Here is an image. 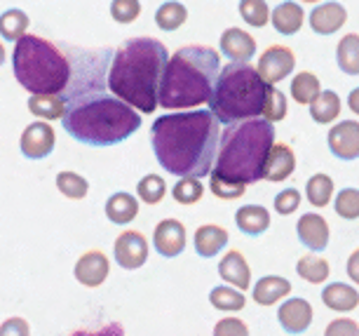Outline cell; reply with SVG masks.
<instances>
[{"instance_id":"681fc988","label":"cell","mask_w":359,"mask_h":336,"mask_svg":"<svg viewBox=\"0 0 359 336\" xmlns=\"http://www.w3.org/2000/svg\"><path fill=\"white\" fill-rule=\"evenodd\" d=\"M348 106L355 116H359V87H355V90L348 94Z\"/></svg>"},{"instance_id":"60d3db41","label":"cell","mask_w":359,"mask_h":336,"mask_svg":"<svg viewBox=\"0 0 359 336\" xmlns=\"http://www.w3.org/2000/svg\"><path fill=\"white\" fill-rule=\"evenodd\" d=\"M139 15H141V3H139V0H113V3H111V17L118 24L137 22Z\"/></svg>"},{"instance_id":"5b68a950","label":"cell","mask_w":359,"mask_h":336,"mask_svg":"<svg viewBox=\"0 0 359 336\" xmlns=\"http://www.w3.org/2000/svg\"><path fill=\"white\" fill-rule=\"evenodd\" d=\"M275 146V127L263 118L230 125L223 132L212 177L230 184H256L263 179V167L270 149Z\"/></svg>"},{"instance_id":"ba28073f","label":"cell","mask_w":359,"mask_h":336,"mask_svg":"<svg viewBox=\"0 0 359 336\" xmlns=\"http://www.w3.org/2000/svg\"><path fill=\"white\" fill-rule=\"evenodd\" d=\"M296 69V57L289 47L284 45H270L259 59L256 73L266 85L275 87L277 83H282L284 78H289V73Z\"/></svg>"},{"instance_id":"f907efd6","label":"cell","mask_w":359,"mask_h":336,"mask_svg":"<svg viewBox=\"0 0 359 336\" xmlns=\"http://www.w3.org/2000/svg\"><path fill=\"white\" fill-rule=\"evenodd\" d=\"M5 64V47H3V43H0V66Z\"/></svg>"},{"instance_id":"7bdbcfd3","label":"cell","mask_w":359,"mask_h":336,"mask_svg":"<svg viewBox=\"0 0 359 336\" xmlns=\"http://www.w3.org/2000/svg\"><path fill=\"white\" fill-rule=\"evenodd\" d=\"M209 188H212V193L216 198L221 200H237L245 196L247 188L240 186V184H230V181H223V179H216L212 177V181H209Z\"/></svg>"},{"instance_id":"6da1fadb","label":"cell","mask_w":359,"mask_h":336,"mask_svg":"<svg viewBox=\"0 0 359 336\" xmlns=\"http://www.w3.org/2000/svg\"><path fill=\"white\" fill-rule=\"evenodd\" d=\"M113 52H76L64 90V130L85 146H115L141 127V116L108 92L106 73Z\"/></svg>"},{"instance_id":"c3c4849f","label":"cell","mask_w":359,"mask_h":336,"mask_svg":"<svg viewBox=\"0 0 359 336\" xmlns=\"http://www.w3.org/2000/svg\"><path fill=\"white\" fill-rule=\"evenodd\" d=\"M348 278L359 285V247L348 257Z\"/></svg>"},{"instance_id":"277c9868","label":"cell","mask_w":359,"mask_h":336,"mask_svg":"<svg viewBox=\"0 0 359 336\" xmlns=\"http://www.w3.org/2000/svg\"><path fill=\"white\" fill-rule=\"evenodd\" d=\"M221 71V57L214 47L186 45L176 50L165 66L158 90L162 109L181 111L209 104Z\"/></svg>"},{"instance_id":"4316f807","label":"cell","mask_w":359,"mask_h":336,"mask_svg":"<svg viewBox=\"0 0 359 336\" xmlns=\"http://www.w3.org/2000/svg\"><path fill=\"white\" fill-rule=\"evenodd\" d=\"M320 92H322L320 78H317L313 71H303L291 80V99L301 106H310L320 97Z\"/></svg>"},{"instance_id":"d6986e66","label":"cell","mask_w":359,"mask_h":336,"mask_svg":"<svg viewBox=\"0 0 359 336\" xmlns=\"http://www.w3.org/2000/svg\"><path fill=\"white\" fill-rule=\"evenodd\" d=\"M296 170V156L294 149L287 144H275L266 158V167H263V179L268 181H284L289 179Z\"/></svg>"},{"instance_id":"4dcf8cb0","label":"cell","mask_w":359,"mask_h":336,"mask_svg":"<svg viewBox=\"0 0 359 336\" xmlns=\"http://www.w3.org/2000/svg\"><path fill=\"white\" fill-rule=\"evenodd\" d=\"M29 24H31V19L26 17V12L8 10L0 15V36L5 40H10V43H17V40H22L26 36Z\"/></svg>"},{"instance_id":"8992f818","label":"cell","mask_w":359,"mask_h":336,"mask_svg":"<svg viewBox=\"0 0 359 336\" xmlns=\"http://www.w3.org/2000/svg\"><path fill=\"white\" fill-rule=\"evenodd\" d=\"M12 71H15L19 85L26 92H31V97H36V94H62L71 80L69 57L52 40L29 36V33L15 43Z\"/></svg>"},{"instance_id":"f6af8a7d","label":"cell","mask_w":359,"mask_h":336,"mask_svg":"<svg viewBox=\"0 0 359 336\" xmlns=\"http://www.w3.org/2000/svg\"><path fill=\"white\" fill-rule=\"evenodd\" d=\"M324 336H359V325L350 318H336L324 329Z\"/></svg>"},{"instance_id":"e575fe53","label":"cell","mask_w":359,"mask_h":336,"mask_svg":"<svg viewBox=\"0 0 359 336\" xmlns=\"http://www.w3.org/2000/svg\"><path fill=\"white\" fill-rule=\"evenodd\" d=\"M57 188L69 200H83L87 196V191H90V184H87L85 177H80L76 172H59Z\"/></svg>"},{"instance_id":"52a82bcc","label":"cell","mask_w":359,"mask_h":336,"mask_svg":"<svg viewBox=\"0 0 359 336\" xmlns=\"http://www.w3.org/2000/svg\"><path fill=\"white\" fill-rule=\"evenodd\" d=\"M268 85L249 64H228L214 83L209 111L223 125H240L263 113Z\"/></svg>"},{"instance_id":"7a4b0ae2","label":"cell","mask_w":359,"mask_h":336,"mask_svg":"<svg viewBox=\"0 0 359 336\" xmlns=\"http://www.w3.org/2000/svg\"><path fill=\"white\" fill-rule=\"evenodd\" d=\"M219 137L221 123L212 111L167 113L151 127V144L160 167L181 179H202L212 174Z\"/></svg>"},{"instance_id":"484cf974","label":"cell","mask_w":359,"mask_h":336,"mask_svg":"<svg viewBox=\"0 0 359 336\" xmlns=\"http://www.w3.org/2000/svg\"><path fill=\"white\" fill-rule=\"evenodd\" d=\"M338 69L348 76H359V33H348L336 45Z\"/></svg>"},{"instance_id":"83f0119b","label":"cell","mask_w":359,"mask_h":336,"mask_svg":"<svg viewBox=\"0 0 359 336\" xmlns=\"http://www.w3.org/2000/svg\"><path fill=\"white\" fill-rule=\"evenodd\" d=\"M29 111L40 120H62L64 118V97L62 94H36L29 97Z\"/></svg>"},{"instance_id":"3957f363","label":"cell","mask_w":359,"mask_h":336,"mask_svg":"<svg viewBox=\"0 0 359 336\" xmlns=\"http://www.w3.org/2000/svg\"><path fill=\"white\" fill-rule=\"evenodd\" d=\"M169 62L167 47L155 38H132L113 52L106 85L113 97L144 116L158 109L160 80Z\"/></svg>"},{"instance_id":"603a6c76","label":"cell","mask_w":359,"mask_h":336,"mask_svg":"<svg viewBox=\"0 0 359 336\" xmlns=\"http://www.w3.org/2000/svg\"><path fill=\"white\" fill-rule=\"evenodd\" d=\"M322 301L329 311L350 313L359 306V292L355 290V287L345 285V282H331V285L324 287Z\"/></svg>"},{"instance_id":"30bf717a","label":"cell","mask_w":359,"mask_h":336,"mask_svg":"<svg viewBox=\"0 0 359 336\" xmlns=\"http://www.w3.org/2000/svg\"><path fill=\"white\" fill-rule=\"evenodd\" d=\"M54 144H57V134H54L52 125L43 123H31L26 125V130L22 132V139H19V149L29 160H43L54 151Z\"/></svg>"},{"instance_id":"7c38bea8","label":"cell","mask_w":359,"mask_h":336,"mask_svg":"<svg viewBox=\"0 0 359 336\" xmlns=\"http://www.w3.org/2000/svg\"><path fill=\"white\" fill-rule=\"evenodd\" d=\"M329 151L338 160H357L359 158V123L357 120H343L329 130Z\"/></svg>"},{"instance_id":"e0dca14e","label":"cell","mask_w":359,"mask_h":336,"mask_svg":"<svg viewBox=\"0 0 359 336\" xmlns=\"http://www.w3.org/2000/svg\"><path fill=\"white\" fill-rule=\"evenodd\" d=\"M221 52L230 59V64H247L256 55V40L242 29H226L221 36Z\"/></svg>"},{"instance_id":"f35d334b","label":"cell","mask_w":359,"mask_h":336,"mask_svg":"<svg viewBox=\"0 0 359 336\" xmlns=\"http://www.w3.org/2000/svg\"><path fill=\"white\" fill-rule=\"evenodd\" d=\"M240 15L252 29H263L270 22V8L266 0H242Z\"/></svg>"},{"instance_id":"ee69618b","label":"cell","mask_w":359,"mask_h":336,"mask_svg":"<svg viewBox=\"0 0 359 336\" xmlns=\"http://www.w3.org/2000/svg\"><path fill=\"white\" fill-rule=\"evenodd\" d=\"M214 336H249V327L240 318H221L214 325Z\"/></svg>"},{"instance_id":"8d00e7d4","label":"cell","mask_w":359,"mask_h":336,"mask_svg":"<svg viewBox=\"0 0 359 336\" xmlns=\"http://www.w3.org/2000/svg\"><path fill=\"white\" fill-rule=\"evenodd\" d=\"M263 120L266 123H280V120L287 118V97H284V92H280L277 87H270L266 90V104H263Z\"/></svg>"},{"instance_id":"d590c367","label":"cell","mask_w":359,"mask_h":336,"mask_svg":"<svg viewBox=\"0 0 359 336\" xmlns=\"http://www.w3.org/2000/svg\"><path fill=\"white\" fill-rule=\"evenodd\" d=\"M172 196L179 205H195V203H200L202 196H205V186H202L200 179L184 177V179L176 181V186L172 188Z\"/></svg>"},{"instance_id":"f1b7e54d","label":"cell","mask_w":359,"mask_h":336,"mask_svg":"<svg viewBox=\"0 0 359 336\" xmlns=\"http://www.w3.org/2000/svg\"><path fill=\"white\" fill-rule=\"evenodd\" d=\"M310 116L320 125L334 123V120L341 116V97H338L334 90H322L320 97L310 104Z\"/></svg>"},{"instance_id":"7dc6e473","label":"cell","mask_w":359,"mask_h":336,"mask_svg":"<svg viewBox=\"0 0 359 336\" xmlns=\"http://www.w3.org/2000/svg\"><path fill=\"white\" fill-rule=\"evenodd\" d=\"M71 336H125V327L120 325V322H108L101 329H78V332H73Z\"/></svg>"},{"instance_id":"9c48e42d","label":"cell","mask_w":359,"mask_h":336,"mask_svg":"<svg viewBox=\"0 0 359 336\" xmlns=\"http://www.w3.org/2000/svg\"><path fill=\"white\" fill-rule=\"evenodd\" d=\"M115 261L125 271H137L148 261V240L139 231H125L113 245Z\"/></svg>"},{"instance_id":"4fadbf2b","label":"cell","mask_w":359,"mask_h":336,"mask_svg":"<svg viewBox=\"0 0 359 336\" xmlns=\"http://www.w3.org/2000/svg\"><path fill=\"white\" fill-rule=\"evenodd\" d=\"M108 273H111V261L99 250L85 252L78 259L76 268H73V275H76V280L83 287H101L106 282Z\"/></svg>"},{"instance_id":"74e56055","label":"cell","mask_w":359,"mask_h":336,"mask_svg":"<svg viewBox=\"0 0 359 336\" xmlns=\"http://www.w3.org/2000/svg\"><path fill=\"white\" fill-rule=\"evenodd\" d=\"M137 193L146 205H158L162 203V198L167 196V184L158 174H146V177L139 181Z\"/></svg>"},{"instance_id":"5bb4252c","label":"cell","mask_w":359,"mask_h":336,"mask_svg":"<svg viewBox=\"0 0 359 336\" xmlns=\"http://www.w3.org/2000/svg\"><path fill=\"white\" fill-rule=\"evenodd\" d=\"M277 320L287 334H303L313 325V306L308 299H287L277 311Z\"/></svg>"},{"instance_id":"f546056e","label":"cell","mask_w":359,"mask_h":336,"mask_svg":"<svg viewBox=\"0 0 359 336\" xmlns=\"http://www.w3.org/2000/svg\"><path fill=\"white\" fill-rule=\"evenodd\" d=\"M296 273L301 275V278L306 280V282H310V285H322V282L329 280L331 266H329L327 259L313 257V254H306V257L298 259Z\"/></svg>"},{"instance_id":"bcb514c9","label":"cell","mask_w":359,"mask_h":336,"mask_svg":"<svg viewBox=\"0 0 359 336\" xmlns=\"http://www.w3.org/2000/svg\"><path fill=\"white\" fill-rule=\"evenodd\" d=\"M0 336H31V327L24 318H8L0 325Z\"/></svg>"},{"instance_id":"1f68e13d","label":"cell","mask_w":359,"mask_h":336,"mask_svg":"<svg viewBox=\"0 0 359 336\" xmlns=\"http://www.w3.org/2000/svg\"><path fill=\"white\" fill-rule=\"evenodd\" d=\"M188 19V10L184 3H174V0H169V3H162L158 12H155V24H158V29L162 31H176L181 29V26L186 24Z\"/></svg>"},{"instance_id":"2e32d148","label":"cell","mask_w":359,"mask_h":336,"mask_svg":"<svg viewBox=\"0 0 359 336\" xmlns=\"http://www.w3.org/2000/svg\"><path fill=\"white\" fill-rule=\"evenodd\" d=\"M310 29H313L317 36H331V33L341 31L343 24L348 22V12L341 3L331 0V3H320L317 8L310 12Z\"/></svg>"},{"instance_id":"ab89813d","label":"cell","mask_w":359,"mask_h":336,"mask_svg":"<svg viewBox=\"0 0 359 336\" xmlns=\"http://www.w3.org/2000/svg\"><path fill=\"white\" fill-rule=\"evenodd\" d=\"M334 210L338 217L345 221L359 219V191L357 188H343L334 200Z\"/></svg>"},{"instance_id":"44dd1931","label":"cell","mask_w":359,"mask_h":336,"mask_svg":"<svg viewBox=\"0 0 359 336\" xmlns=\"http://www.w3.org/2000/svg\"><path fill=\"white\" fill-rule=\"evenodd\" d=\"M291 294V282L282 275H266L254 285L252 299L259 306H275L277 301Z\"/></svg>"},{"instance_id":"d4e9b609","label":"cell","mask_w":359,"mask_h":336,"mask_svg":"<svg viewBox=\"0 0 359 336\" xmlns=\"http://www.w3.org/2000/svg\"><path fill=\"white\" fill-rule=\"evenodd\" d=\"M139 214V200L132 193H113L106 200V217L111 224H132Z\"/></svg>"},{"instance_id":"ac0fdd59","label":"cell","mask_w":359,"mask_h":336,"mask_svg":"<svg viewBox=\"0 0 359 336\" xmlns=\"http://www.w3.org/2000/svg\"><path fill=\"white\" fill-rule=\"evenodd\" d=\"M219 275L221 280H226L228 285H233V290L245 292L252 287V268H249L245 254L242 252H228L219 264Z\"/></svg>"},{"instance_id":"836d02e7","label":"cell","mask_w":359,"mask_h":336,"mask_svg":"<svg viewBox=\"0 0 359 336\" xmlns=\"http://www.w3.org/2000/svg\"><path fill=\"white\" fill-rule=\"evenodd\" d=\"M308 203L313 207H327L334 198V181L327 174H313L306 186Z\"/></svg>"},{"instance_id":"7402d4cb","label":"cell","mask_w":359,"mask_h":336,"mask_svg":"<svg viewBox=\"0 0 359 336\" xmlns=\"http://www.w3.org/2000/svg\"><path fill=\"white\" fill-rule=\"evenodd\" d=\"M195 252L200 254L202 259H214L223 247L228 245V231L221 226L214 224H205L195 231Z\"/></svg>"},{"instance_id":"b9f144b4","label":"cell","mask_w":359,"mask_h":336,"mask_svg":"<svg viewBox=\"0 0 359 336\" xmlns=\"http://www.w3.org/2000/svg\"><path fill=\"white\" fill-rule=\"evenodd\" d=\"M298 205H301V193H298L296 188H284L282 193L275 196V212L282 214V217L294 214L298 210Z\"/></svg>"},{"instance_id":"cb8c5ba5","label":"cell","mask_w":359,"mask_h":336,"mask_svg":"<svg viewBox=\"0 0 359 336\" xmlns=\"http://www.w3.org/2000/svg\"><path fill=\"white\" fill-rule=\"evenodd\" d=\"M235 224L242 233L256 238V235H263L270 228V212L261 205H245L237 210Z\"/></svg>"},{"instance_id":"9a60e30c","label":"cell","mask_w":359,"mask_h":336,"mask_svg":"<svg viewBox=\"0 0 359 336\" xmlns=\"http://www.w3.org/2000/svg\"><path fill=\"white\" fill-rule=\"evenodd\" d=\"M296 233L298 240L313 252H322L327 250L329 245V221L317 212L303 214L296 224Z\"/></svg>"},{"instance_id":"d6a6232c","label":"cell","mask_w":359,"mask_h":336,"mask_svg":"<svg viewBox=\"0 0 359 336\" xmlns=\"http://www.w3.org/2000/svg\"><path fill=\"white\" fill-rule=\"evenodd\" d=\"M209 301H212V306L216 311H226V313H237L247 306L245 294L233 290V287H228V285L214 287V290L209 292Z\"/></svg>"},{"instance_id":"ffe728a7","label":"cell","mask_w":359,"mask_h":336,"mask_svg":"<svg viewBox=\"0 0 359 336\" xmlns=\"http://www.w3.org/2000/svg\"><path fill=\"white\" fill-rule=\"evenodd\" d=\"M270 22H273L275 31L282 33V36H296L301 31L303 22H306V12L294 0H287V3H280L270 15Z\"/></svg>"},{"instance_id":"8fae6325","label":"cell","mask_w":359,"mask_h":336,"mask_svg":"<svg viewBox=\"0 0 359 336\" xmlns=\"http://www.w3.org/2000/svg\"><path fill=\"white\" fill-rule=\"evenodd\" d=\"M153 247L160 257L174 259L186 250V226L179 219H165L155 226L153 233Z\"/></svg>"}]
</instances>
